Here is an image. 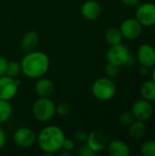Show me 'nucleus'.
<instances>
[{
    "label": "nucleus",
    "instance_id": "f257e3e1",
    "mask_svg": "<svg viewBox=\"0 0 155 156\" xmlns=\"http://www.w3.org/2000/svg\"><path fill=\"white\" fill-rule=\"evenodd\" d=\"M21 72L29 79L43 77L48 70L50 61L48 56L42 51L32 50L25 54L20 61Z\"/></svg>",
    "mask_w": 155,
    "mask_h": 156
},
{
    "label": "nucleus",
    "instance_id": "f03ea898",
    "mask_svg": "<svg viewBox=\"0 0 155 156\" xmlns=\"http://www.w3.org/2000/svg\"><path fill=\"white\" fill-rule=\"evenodd\" d=\"M65 138V133L59 126L48 125L38 133L37 143L41 151L45 154H52L61 150Z\"/></svg>",
    "mask_w": 155,
    "mask_h": 156
},
{
    "label": "nucleus",
    "instance_id": "7ed1b4c3",
    "mask_svg": "<svg viewBox=\"0 0 155 156\" xmlns=\"http://www.w3.org/2000/svg\"><path fill=\"white\" fill-rule=\"evenodd\" d=\"M34 118L39 122H47L56 115V104L50 98H38L32 106Z\"/></svg>",
    "mask_w": 155,
    "mask_h": 156
},
{
    "label": "nucleus",
    "instance_id": "20e7f679",
    "mask_svg": "<svg viewBox=\"0 0 155 156\" xmlns=\"http://www.w3.org/2000/svg\"><path fill=\"white\" fill-rule=\"evenodd\" d=\"M91 92L97 100L107 101L115 96L116 85L112 79L108 77H101L93 82L91 86Z\"/></svg>",
    "mask_w": 155,
    "mask_h": 156
},
{
    "label": "nucleus",
    "instance_id": "39448f33",
    "mask_svg": "<svg viewBox=\"0 0 155 156\" xmlns=\"http://www.w3.org/2000/svg\"><path fill=\"white\" fill-rule=\"evenodd\" d=\"M106 58L108 62L121 66H131L134 63V58L130 49L122 43L111 46L108 49Z\"/></svg>",
    "mask_w": 155,
    "mask_h": 156
},
{
    "label": "nucleus",
    "instance_id": "423d86ee",
    "mask_svg": "<svg viewBox=\"0 0 155 156\" xmlns=\"http://www.w3.org/2000/svg\"><path fill=\"white\" fill-rule=\"evenodd\" d=\"M13 142L20 148H29L37 143V133L29 127H19L13 133Z\"/></svg>",
    "mask_w": 155,
    "mask_h": 156
},
{
    "label": "nucleus",
    "instance_id": "0eeeda50",
    "mask_svg": "<svg viewBox=\"0 0 155 156\" xmlns=\"http://www.w3.org/2000/svg\"><path fill=\"white\" fill-rule=\"evenodd\" d=\"M20 81L7 75L0 77V100L11 101L17 93Z\"/></svg>",
    "mask_w": 155,
    "mask_h": 156
},
{
    "label": "nucleus",
    "instance_id": "6e6552de",
    "mask_svg": "<svg viewBox=\"0 0 155 156\" xmlns=\"http://www.w3.org/2000/svg\"><path fill=\"white\" fill-rule=\"evenodd\" d=\"M135 18L143 27H152L155 25V5L153 3H143L139 5Z\"/></svg>",
    "mask_w": 155,
    "mask_h": 156
},
{
    "label": "nucleus",
    "instance_id": "1a4fd4ad",
    "mask_svg": "<svg viewBox=\"0 0 155 156\" xmlns=\"http://www.w3.org/2000/svg\"><path fill=\"white\" fill-rule=\"evenodd\" d=\"M132 112L136 120L145 122L152 117L153 113V108L151 104V101L142 99L133 103Z\"/></svg>",
    "mask_w": 155,
    "mask_h": 156
},
{
    "label": "nucleus",
    "instance_id": "9d476101",
    "mask_svg": "<svg viewBox=\"0 0 155 156\" xmlns=\"http://www.w3.org/2000/svg\"><path fill=\"white\" fill-rule=\"evenodd\" d=\"M120 29L123 37L135 39L142 34L143 26L136 18H127L122 23Z\"/></svg>",
    "mask_w": 155,
    "mask_h": 156
},
{
    "label": "nucleus",
    "instance_id": "9b49d317",
    "mask_svg": "<svg viewBox=\"0 0 155 156\" xmlns=\"http://www.w3.org/2000/svg\"><path fill=\"white\" fill-rule=\"evenodd\" d=\"M137 59L141 66L152 68L155 65V48L150 44H143L137 51Z\"/></svg>",
    "mask_w": 155,
    "mask_h": 156
},
{
    "label": "nucleus",
    "instance_id": "f8f14e48",
    "mask_svg": "<svg viewBox=\"0 0 155 156\" xmlns=\"http://www.w3.org/2000/svg\"><path fill=\"white\" fill-rule=\"evenodd\" d=\"M80 13L87 20H96L101 14V6L96 0H87L82 4Z\"/></svg>",
    "mask_w": 155,
    "mask_h": 156
},
{
    "label": "nucleus",
    "instance_id": "ddd939ff",
    "mask_svg": "<svg viewBox=\"0 0 155 156\" xmlns=\"http://www.w3.org/2000/svg\"><path fill=\"white\" fill-rule=\"evenodd\" d=\"M34 90L38 98H49L54 92V84L48 78H38L34 85Z\"/></svg>",
    "mask_w": 155,
    "mask_h": 156
},
{
    "label": "nucleus",
    "instance_id": "4468645a",
    "mask_svg": "<svg viewBox=\"0 0 155 156\" xmlns=\"http://www.w3.org/2000/svg\"><path fill=\"white\" fill-rule=\"evenodd\" d=\"M86 144L97 154L105 149L107 145V138L101 132L93 131L89 133Z\"/></svg>",
    "mask_w": 155,
    "mask_h": 156
},
{
    "label": "nucleus",
    "instance_id": "2eb2a0df",
    "mask_svg": "<svg viewBox=\"0 0 155 156\" xmlns=\"http://www.w3.org/2000/svg\"><path fill=\"white\" fill-rule=\"evenodd\" d=\"M38 42L39 36L37 32L34 30H29L23 35L20 41V47L25 53H27L32 50H35L36 47L38 45Z\"/></svg>",
    "mask_w": 155,
    "mask_h": 156
},
{
    "label": "nucleus",
    "instance_id": "dca6fc26",
    "mask_svg": "<svg viewBox=\"0 0 155 156\" xmlns=\"http://www.w3.org/2000/svg\"><path fill=\"white\" fill-rule=\"evenodd\" d=\"M108 153L111 156H128L130 150L128 145L122 140H113L108 144Z\"/></svg>",
    "mask_w": 155,
    "mask_h": 156
},
{
    "label": "nucleus",
    "instance_id": "f3484780",
    "mask_svg": "<svg viewBox=\"0 0 155 156\" xmlns=\"http://www.w3.org/2000/svg\"><path fill=\"white\" fill-rule=\"evenodd\" d=\"M130 136L135 140L142 139L146 133V125L144 122L136 120L129 126Z\"/></svg>",
    "mask_w": 155,
    "mask_h": 156
},
{
    "label": "nucleus",
    "instance_id": "a211bd4d",
    "mask_svg": "<svg viewBox=\"0 0 155 156\" xmlns=\"http://www.w3.org/2000/svg\"><path fill=\"white\" fill-rule=\"evenodd\" d=\"M105 40L111 46H114L122 43L123 36L121 32V29L118 27H110L105 32Z\"/></svg>",
    "mask_w": 155,
    "mask_h": 156
},
{
    "label": "nucleus",
    "instance_id": "6ab92c4d",
    "mask_svg": "<svg viewBox=\"0 0 155 156\" xmlns=\"http://www.w3.org/2000/svg\"><path fill=\"white\" fill-rule=\"evenodd\" d=\"M141 95L143 99L149 101H155V82L152 80H147L143 83L141 86L140 90Z\"/></svg>",
    "mask_w": 155,
    "mask_h": 156
},
{
    "label": "nucleus",
    "instance_id": "aec40b11",
    "mask_svg": "<svg viewBox=\"0 0 155 156\" xmlns=\"http://www.w3.org/2000/svg\"><path fill=\"white\" fill-rule=\"evenodd\" d=\"M13 107L9 101L0 100V124L6 122L12 116Z\"/></svg>",
    "mask_w": 155,
    "mask_h": 156
},
{
    "label": "nucleus",
    "instance_id": "412c9836",
    "mask_svg": "<svg viewBox=\"0 0 155 156\" xmlns=\"http://www.w3.org/2000/svg\"><path fill=\"white\" fill-rule=\"evenodd\" d=\"M20 72H21L20 62L15 61V60L8 61V64H7V67H6L5 75H7L9 77H12V78H16Z\"/></svg>",
    "mask_w": 155,
    "mask_h": 156
},
{
    "label": "nucleus",
    "instance_id": "4be33fe9",
    "mask_svg": "<svg viewBox=\"0 0 155 156\" xmlns=\"http://www.w3.org/2000/svg\"><path fill=\"white\" fill-rule=\"evenodd\" d=\"M141 154L143 156H155V140H149L141 146Z\"/></svg>",
    "mask_w": 155,
    "mask_h": 156
},
{
    "label": "nucleus",
    "instance_id": "5701e85b",
    "mask_svg": "<svg viewBox=\"0 0 155 156\" xmlns=\"http://www.w3.org/2000/svg\"><path fill=\"white\" fill-rule=\"evenodd\" d=\"M119 70H120V67L111 62H108L105 66L106 77L110 79H114L115 77H117V75L119 74Z\"/></svg>",
    "mask_w": 155,
    "mask_h": 156
},
{
    "label": "nucleus",
    "instance_id": "b1692460",
    "mask_svg": "<svg viewBox=\"0 0 155 156\" xmlns=\"http://www.w3.org/2000/svg\"><path fill=\"white\" fill-rule=\"evenodd\" d=\"M134 120L135 118L132 112H124L123 113L121 114L119 118L120 123L123 126H130L134 122Z\"/></svg>",
    "mask_w": 155,
    "mask_h": 156
},
{
    "label": "nucleus",
    "instance_id": "393cba45",
    "mask_svg": "<svg viewBox=\"0 0 155 156\" xmlns=\"http://www.w3.org/2000/svg\"><path fill=\"white\" fill-rule=\"evenodd\" d=\"M70 105L66 102V101H62L59 102L58 104L56 105V114L59 115V116H66L70 112Z\"/></svg>",
    "mask_w": 155,
    "mask_h": 156
},
{
    "label": "nucleus",
    "instance_id": "a878e982",
    "mask_svg": "<svg viewBox=\"0 0 155 156\" xmlns=\"http://www.w3.org/2000/svg\"><path fill=\"white\" fill-rule=\"evenodd\" d=\"M78 154L80 156H93L96 154V153L85 143L82 144V145L79 148Z\"/></svg>",
    "mask_w": 155,
    "mask_h": 156
},
{
    "label": "nucleus",
    "instance_id": "bb28decb",
    "mask_svg": "<svg viewBox=\"0 0 155 156\" xmlns=\"http://www.w3.org/2000/svg\"><path fill=\"white\" fill-rule=\"evenodd\" d=\"M88 135H89V133H87L85 131H78L75 133L74 138H75V141H77L78 143H79V144H85L87 142Z\"/></svg>",
    "mask_w": 155,
    "mask_h": 156
},
{
    "label": "nucleus",
    "instance_id": "cd10ccee",
    "mask_svg": "<svg viewBox=\"0 0 155 156\" xmlns=\"http://www.w3.org/2000/svg\"><path fill=\"white\" fill-rule=\"evenodd\" d=\"M75 147V142L73 139L70 138H65L63 144H62V150L68 151V152H71Z\"/></svg>",
    "mask_w": 155,
    "mask_h": 156
},
{
    "label": "nucleus",
    "instance_id": "c85d7f7f",
    "mask_svg": "<svg viewBox=\"0 0 155 156\" xmlns=\"http://www.w3.org/2000/svg\"><path fill=\"white\" fill-rule=\"evenodd\" d=\"M7 64H8V59L5 57L0 55V77L5 75Z\"/></svg>",
    "mask_w": 155,
    "mask_h": 156
},
{
    "label": "nucleus",
    "instance_id": "c756f323",
    "mask_svg": "<svg viewBox=\"0 0 155 156\" xmlns=\"http://www.w3.org/2000/svg\"><path fill=\"white\" fill-rule=\"evenodd\" d=\"M6 142V135L4 131V129L0 126V150L5 146Z\"/></svg>",
    "mask_w": 155,
    "mask_h": 156
},
{
    "label": "nucleus",
    "instance_id": "7c9ffc66",
    "mask_svg": "<svg viewBox=\"0 0 155 156\" xmlns=\"http://www.w3.org/2000/svg\"><path fill=\"white\" fill-rule=\"evenodd\" d=\"M122 2L127 6H136L139 5L140 0H122Z\"/></svg>",
    "mask_w": 155,
    "mask_h": 156
},
{
    "label": "nucleus",
    "instance_id": "2f4dec72",
    "mask_svg": "<svg viewBox=\"0 0 155 156\" xmlns=\"http://www.w3.org/2000/svg\"><path fill=\"white\" fill-rule=\"evenodd\" d=\"M149 69L150 68H148V67L141 66V68H140V74L143 75V76H146L149 73Z\"/></svg>",
    "mask_w": 155,
    "mask_h": 156
},
{
    "label": "nucleus",
    "instance_id": "473e14b6",
    "mask_svg": "<svg viewBox=\"0 0 155 156\" xmlns=\"http://www.w3.org/2000/svg\"><path fill=\"white\" fill-rule=\"evenodd\" d=\"M153 80L155 82V67L154 69H153Z\"/></svg>",
    "mask_w": 155,
    "mask_h": 156
}]
</instances>
